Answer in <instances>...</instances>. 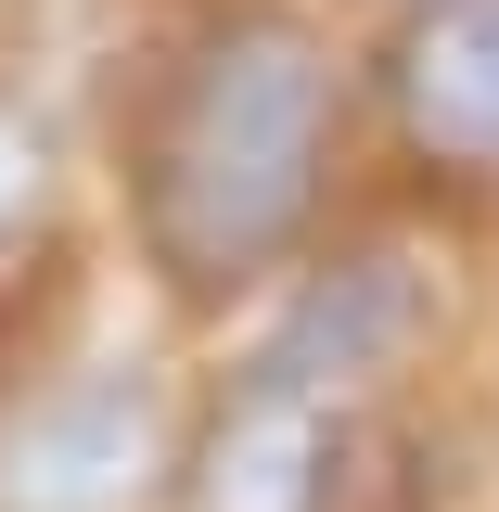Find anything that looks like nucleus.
Returning a JSON list of instances; mask_svg holds the SVG:
<instances>
[{
  "label": "nucleus",
  "instance_id": "1",
  "mask_svg": "<svg viewBox=\"0 0 499 512\" xmlns=\"http://www.w3.org/2000/svg\"><path fill=\"white\" fill-rule=\"evenodd\" d=\"M346 154V64L308 13L231 0L205 13L128 128V218L180 295H231L308 244Z\"/></svg>",
  "mask_w": 499,
  "mask_h": 512
},
{
  "label": "nucleus",
  "instance_id": "2",
  "mask_svg": "<svg viewBox=\"0 0 499 512\" xmlns=\"http://www.w3.org/2000/svg\"><path fill=\"white\" fill-rule=\"evenodd\" d=\"M154 461H167V410L116 359L26 410V436L0 448V512H128L154 487Z\"/></svg>",
  "mask_w": 499,
  "mask_h": 512
},
{
  "label": "nucleus",
  "instance_id": "3",
  "mask_svg": "<svg viewBox=\"0 0 499 512\" xmlns=\"http://www.w3.org/2000/svg\"><path fill=\"white\" fill-rule=\"evenodd\" d=\"M333 461H346L333 397L295 372H244L180 461V512H333Z\"/></svg>",
  "mask_w": 499,
  "mask_h": 512
},
{
  "label": "nucleus",
  "instance_id": "4",
  "mask_svg": "<svg viewBox=\"0 0 499 512\" xmlns=\"http://www.w3.org/2000/svg\"><path fill=\"white\" fill-rule=\"evenodd\" d=\"M397 141L448 180H499V0H423L384 52Z\"/></svg>",
  "mask_w": 499,
  "mask_h": 512
},
{
  "label": "nucleus",
  "instance_id": "5",
  "mask_svg": "<svg viewBox=\"0 0 499 512\" xmlns=\"http://www.w3.org/2000/svg\"><path fill=\"white\" fill-rule=\"evenodd\" d=\"M423 320H436V295H423V269L410 256H333V269H308V295L282 308V333L256 346V372H295L320 384V397H346V384L397 372L410 346H423Z\"/></svg>",
  "mask_w": 499,
  "mask_h": 512
},
{
  "label": "nucleus",
  "instance_id": "6",
  "mask_svg": "<svg viewBox=\"0 0 499 512\" xmlns=\"http://www.w3.org/2000/svg\"><path fill=\"white\" fill-rule=\"evenodd\" d=\"M39 192H52V141H39L26 103H0V244L39 218Z\"/></svg>",
  "mask_w": 499,
  "mask_h": 512
}]
</instances>
